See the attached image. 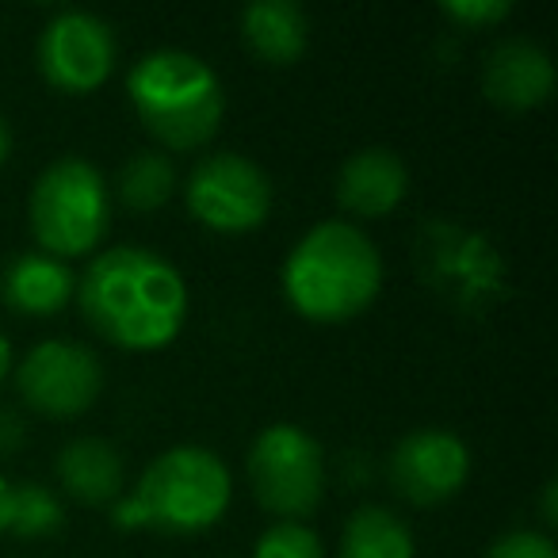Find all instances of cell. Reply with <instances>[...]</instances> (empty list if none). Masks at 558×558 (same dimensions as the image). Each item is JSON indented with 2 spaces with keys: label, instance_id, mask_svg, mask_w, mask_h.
<instances>
[{
  "label": "cell",
  "instance_id": "1",
  "mask_svg": "<svg viewBox=\"0 0 558 558\" xmlns=\"http://www.w3.org/2000/svg\"><path fill=\"white\" fill-rule=\"evenodd\" d=\"M81 311L111 344L154 352L177 341L187 318V283L161 253L116 245L81 276Z\"/></svg>",
  "mask_w": 558,
  "mask_h": 558
},
{
  "label": "cell",
  "instance_id": "2",
  "mask_svg": "<svg viewBox=\"0 0 558 558\" xmlns=\"http://www.w3.org/2000/svg\"><path fill=\"white\" fill-rule=\"evenodd\" d=\"M383 256L360 226L322 222L299 238L283 264V291L311 322H349L375 303Z\"/></svg>",
  "mask_w": 558,
  "mask_h": 558
},
{
  "label": "cell",
  "instance_id": "3",
  "mask_svg": "<svg viewBox=\"0 0 558 558\" xmlns=\"http://www.w3.org/2000/svg\"><path fill=\"white\" fill-rule=\"evenodd\" d=\"M233 482L226 463L207 448H169L142 471L138 489L119 497L116 527H161L172 535L207 532L230 509Z\"/></svg>",
  "mask_w": 558,
  "mask_h": 558
},
{
  "label": "cell",
  "instance_id": "4",
  "mask_svg": "<svg viewBox=\"0 0 558 558\" xmlns=\"http://www.w3.org/2000/svg\"><path fill=\"white\" fill-rule=\"evenodd\" d=\"M126 93L165 149H195L215 138L226 111L218 73L187 50H154L126 77Z\"/></svg>",
  "mask_w": 558,
  "mask_h": 558
},
{
  "label": "cell",
  "instance_id": "5",
  "mask_svg": "<svg viewBox=\"0 0 558 558\" xmlns=\"http://www.w3.org/2000/svg\"><path fill=\"white\" fill-rule=\"evenodd\" d=\"M27 215L47 256H85L108 233V184L85 157H62L35 180Z\"/></svg>",
  "mask_w": 558,
  "mask_h": 558
},
{
  "label": "cell",
  "instance_id": "6",
  "mask_svg": "<svg viewBox=\"0 0 558 558\" xmlns=\"http://www.w3.org/2000/svg\"><path fill=\"white\" fill-rule=\"evenodd\" d=\"M248 478L260 505L276 517H306L326 494L322 444L299 425H271L248 448Z\"/></svg>",
  "mask_w": 558,
  "mask_h": 558
},
{
  "label": "cell",
  "instance_id": "7",
  "mask_svg": "<svg viewBox=\"0 0 558 558\" xmlns=\"http://www.w3.org/2000/svg\"><path fill=\"white\" fill-rule=\"evenodd\" d=\"M187 210L218 233H248L268 218L271 184L256 161L241 154H210L184 184Z\"/></svg>",
  "mask_w": 558,
  "mask_h": 558
},
{
  "label": "cell",
  "instance_id": "8",
  "mask_svg": "<svg viewBox=\"0 0 558 558\" xmlns=\"http://www.w3.org/2000/svg\"><path fill=\"white\" fill-rule=\"evenodd\" d=\"M39 58L43 77L54 88L73 96H85L108 81L116 65V35L93 12H58L39 35Z\"/></svg>",
  "mask_w": 558,
  "mask_h": 558
},
{
  "label": "cell",
  "instance_id": "9",
  "mask_svg": "<svg viewBox=\"0 0 558 558\" xmlns=\"http://www.w3.org/2000/svg\"><path fill=\"white\" fill-rule=\"evenodd\" d=\"M20 395L47 417H77L100 398L104 367L85 344L43 341L20 364Z\"/></svg>",
  "mask_w": 558,
  "mask_h": 558
},
{
  "label": "cell",
  "instance_id": "10",
  "mask_svg": "<svg viewBox=\"0 0 558 558\" xmlns=\"http://www.w3.org/2000/svg\"><path fill=\"white\" fill-rule=\"evenodd\" d=\"M471 474V451L456 433L421 428L410 433L390 456V478L413 505H440L463 489Z\"/></svg>",
  "mask_w": 558,
  "mask_h": 558
},
{
  "label": "cell",
  "instance_id": "11",
  "mask_svg": "<svg viewBox=\"0 0 558 558\" xmlns=\"http://www.w3.org/2000/svg\"><path fill=\"white\" fill-rule=\"evenodd\" d=\"M482 88L501 108H535L555 93V65H550L547 50L535 47L532 39H505L489 50Z\"/></svg>",
  "mask_w": 558,
  "mask_h": 558
},
{
  "label": "cell",
  "instance_id": "12",
  "mask_svg": "<svg viewBox=\"0 0 558 558\" xmlns=\"http://www.w3.org/2000/svg\"><path fill=\"white\" fill-rule=\"evenodd\" d=\"M410 192V169L395 149H360L337 172V203L360 218H383Z\"/></svg>",
  "mask_w": 558,
  "mask_h": 558
},
{
  "label": "cell",
  "instance_id": "13",
  "mask_svg": "<svg viewBox=\"0 0 558 558\" xmlns=\"http://www.w3.org/2000/svg\"><path fill=\"white\" fill-rule=\"evenodd\" d=\"M241 39L260 62L291 65L311 43V20L295 0H256L241 12Z\"/></svg>",
  "mask_w": 558,
  "mask_h": 558
},
{
  "label": "cell",
  "instance_id": "14",
  "mask_svg": "<svg viewBox=\"0 0 558 558\" xmlns=\"http://www.w3.org/2000/svg\"><path fill=\"white\" fill-rule=\"evenodd\" d=\"M0 295L12 311L32 314V318H50L58 314L73 295V271L58 256L47 253H24L4 268Z\"/></svg>",
  "mask_w": 558,
  "mask_h": 558
},
{
  "label": "cell",
  "instance_id": "15",
  "mask_svg": "<svg viewBox=\"0 0 558 558\" xmlns=\"http://www.w3.org/2000/svg\"><path fill=\"white\" fill-rule=\"evenodd\" d=\"M58 478H62L65 494L77 497L85 505H108L123 489V459L108 440H73L58 456Z\"/></svg>",
  "mask_w": 558,
  "mask_h": 558
},
{
  "label": "cell",
  "instance_id": "16",
  "mask_svg": "<svg viewBox=\"0 0 558 558\" xmlns=\"http://www.w3.org/2000/svg\"><path fill=\"white\" fill-rule=\"evenodd\" d=\"M341 558H413V532L398 512L364 505L344 524Z\"/></svg>",
  "mask_w": 558,
  "mask_h": 558
},
{
  "label": "cell",
  "instance_id": "17",
  "mask_svg": "<svg viewBox=\"0 0 558 558\" xmlns=\"http://www.w3.org/2000/svg\"><path fill=\"white\" fill-rule=\"evenodd\" d=\"M177 187V169L165 154L157 149H142L119 169V199L131 210H157Z\"/></svg>",
  "mask_w": 558,
  "mask_h": 558
},
{
  "label": "cell",
  "instance_id": "18",
  "mask_svg": "<svg viewBox=\"0 0 558 558\" xmlns=\"http://www.w3.org/2000/svg\"><path fill=\"white\" fill-rule=\"evenodd\" d=\"M62 527V505L50 494L47 486H35V482H24V486H12V524L9 532L16 535H50Z\"/></svg>",
  "mask_w": 558,
  "mask_h": 558
},
{
  "label": "cell",
  "instance_id": "19",
  "mask_svg": "<svg viewBox=\"0 0 558 558\" xmlns=\"http://www.w3.org/2000/svg\"><path fill=\"white\" fill-rule=\"evenodd\" d=\"M256 558H326V550H322L314 527L299 524V520H279L260 535Z\"/></svg>",
  "mask_w": 558,
  "mask_h": 558
},
{
  "label": "cell",
  "instance_id": "20",
  "mask_svg": "<svg viewBox=\"0 0 558 558\" xmlns=\"http://www.w3.org/2000/svg\"><path fill=\"white\" fill-rule=\"evenodd\" d=\"M444 12L463 27H489V24H501L512 12V4L509 0H448Z\"/></svg>",
  "mask_w": 558,
  "mask_h": 558
},
{
  "label": "cell",
  "instance_id": "21",
  "mask_svg": "<svg viewBox=\"0 0 558 558\" xmlns=\"http://www.w3.org/2000/svg\"><path fill=\"white\" fill-rule=\"evenodd\" d=\"M486 558H558V550L539 532H509L486 550Z\"/></svg>",
  "mask_w": 558,
  "mask_h": 558
},
{
  "label": "cell",
  "instance_id": "22",
  "mask_svg": "<svg viewBox=\"0 0 558 558\" xmlns=\"http://www.w3.org/2000/svg\"><path fill=\"white\" fill-rule=\"evenodd\" d=\"M24 444V421L12 410H0V456L4 451H16Z\"/></svg>",
  "mask_w": 558,
  "mask_h": 558
},
{
  "label": "cell",
  "instance_id": "23",
  "mask_svg": "<svg viewBox=\"0 0 558 558\" xmlns=\"http://www.w3.org/2000/svg\"><path fill=\"white\" fill-rule=\"evenodd\" d=\"M12 524V482L0 474V532H9Z\"/></svg>",
  "mask_w": 558,
  "mask_h": 558
},
{
  "label": "cell",
  "instance_id": "24",
  "mask_svg": "<svg viewBox=\"0 0 558 558\" xmlns=\"http://www.w3.org/2000/svg\"><path fill=\"white\" fill-rule=\"evenodd\" d=\"M555 497H558V486H555V482H547V486H543V524H547V527L558 524V505H555Z\"/></svg>",
  "mask_w": 558,
  "mask_h": 558
},
{
  "label": "cell",
  "instance_id": "25",
  "mask_svg": "<svg viewBox=\"0 0 558 558\" xmlns=\"http://www.w3.org/2000/svg\"><path fill=\"white\" fill-rule=\"evenodd\" d=\"M9 367H12V344H9V337L0 333V383L9 379Z\"/></svg>",
  "mask_w": 558,
  "mask_h": 558
},
{
  "label": "cell",
  "instance_id": "26",
  "mask_svg": "<svg viewBox=\"0 0 558 558\" xmlns=\"http://www.w3.org/2000/svg\"><path fill=\"white\" fill-rule=\"evenodd\" d=\"M9 149H12V131H9V119L0 116V165L9 161Z\"/></svg>",
  "mask_w": 558,
  "mask_h": 558
}]
</instances>
